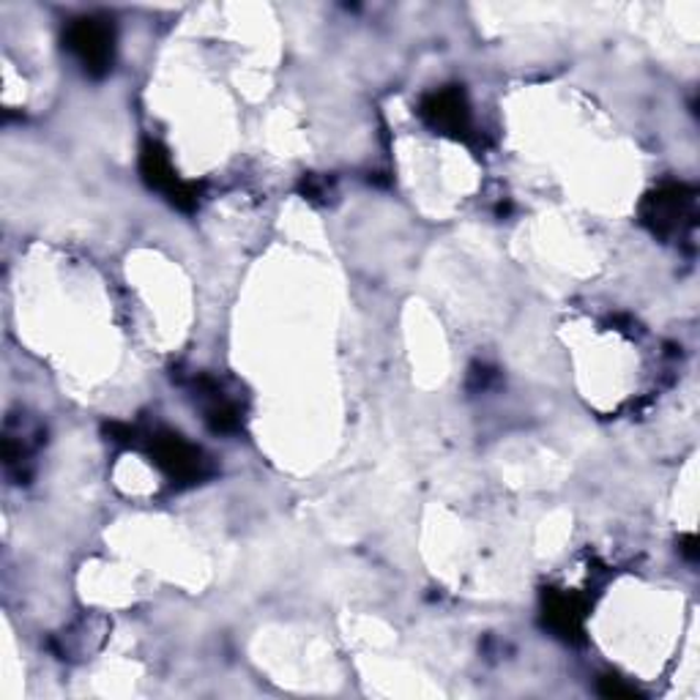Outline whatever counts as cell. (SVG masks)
Returning a JSON list of instances; mask_svg holds the SVG:
<instances>
[{
    "mask_svg": "<svg viewBox=\"0 0 700 700\" xmlns=\"http://www.w3.org/2000/svg\"><path fill=\"white\" fill-rule=\"evenodd\" d=\"M421 116L443 132H465L469 127V107L460 90H441L424 99L421 105Z\"/></svg>",
    "mask_w": 700,
    "mask_h": 700,
    "instance_id": "cell-4",
    "label": "cell"
},
{
    "mask_svg": "<svg viewBox=\"0 0 700 700\" xmlns=\"http://www.w3.org/2000/svg\"><path fill=\"white\" fill-rule=\"evenodd\" d=\"M66 44L88 72L101 74L112 61V36L110 28L94 20L74 22L66 33Z\"/></svg>",
    "mask_w": 700,
    "mask_h": 700,
    "instance_id": "cell-1",
    "label": "cell"
},
{
    "mask_svg": "<svg viewBox=\"0 0 700 700\" xmlns=\"http://www.w3.org/2000/svg\"><path fill=\"white\" fill-rule=\"evenodd\" d=\"M685 206H687V197H681L679 186H670V190L657 192L648 203V222L654 225V230L659 233H668L674 230L676 225L681 222L685 216Z\"/></svg>",
    "mask_w": 700,
    "mask_h": 700,
    "instance_id": "cell-5",
    "label": "cell"
},
{
    "mask_svg": "<svg viewBox=\"0 0 700 700\" xmlns=\"http://www.w3.org/2000/svg\"><path fill=\"white\" fill-rule=\"evenodd\" d=\"M142 175H146V181L153 190L164 192V195L173 203H179L181 208H190L192 203H195V192L175 179L173 168H170V159L164 157L157 146H146V151H142Z\"/></svg>",
    "mask_w": 700,
    "mask_h": 700,
    "instance_id": "cell-3",
    "label": "cell"
},
{
    "mask_svg": "<svg viewBox=\"0 0 700 700\" xmlns=\"http://www.w3.org/2000/svg\"><path fill=\"white\" fill-rule=\"evenodd\" d=\"M153 457L179 482H197L206 474V460H203L201 449L179 435H159L153 441Z\"/></svg>",
    "mask_w": 700,
    "mask_h": 700,
    "instance_id": "cell-2",
    "label": "cell"
},
{
    "mask_svg": "<svg viewBox=\"0 0 700 700\" xmlns=\"http://www.w3.org/2000/svg\"><path fill=\"white\" fill-rule=\"evenodd\" d=\"M600 692L605 698H637L635 687L622 685V679H602Z\"/></svg>",
    "mask_w": 700,
    "mask_h": 700,
    "instance_id": "cell-7",
    "label": "cell"
},
{
    "mask_svg": "<svg viewBox=\"0 0 700 700\" xmlns=\"http://www.w3.org/2000/svg\"><path fill=\"white\" fill-rule=\"evenodd\" d=\"M580 618H583V607L574 596H550L548 602V624L559 632L561 637L580 635Z\"/></svg>",
    "mask_w": 700,
    "mask_h": 700,
    "instance_id": "cell-6",
    "label": "cell"
}]
</instances>
